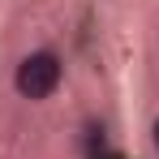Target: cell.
<instances>
[{
  "mask_svg": "<svg viewBox=\"0 0 159 159\" xmlns=\"http://www.w3.org/2000/svg\"><path fill=\"white\" fill-rule=\"evenodd\" d=\"M60 82H65V60L60 52L52 48H34L17 60V69H13V90L30 99V103H43V99H52L56 90H60Z\"/></svg>",
  "mask_w": 159,
  "mask_h": 159,
  "instance_id": "cell-1",
  "label": "cell"
},
{
  "mask_svg": "<svg viewBox=\"0 0 159 159\" xmlns=\"http://www.w3.org/2000/svg\"><path fill=\"white\" fill-rule=\"evenodd\" d=\"M151 142H155V155H159V120L151 125Z\"/></svg>",
  "mask_w": 159,
  "mask_h": 159,
  "instance_id": "cell-2",
  "label": "cell"
}]
</instances>
